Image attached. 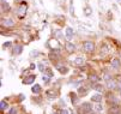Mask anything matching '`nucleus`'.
Wrapping results in <instances>:
<instances>
[{
  "label": "nucleus",
  "mask_w": 121,
  "mask_h": 114,
  "mask_svg": "<svg viewBox=\"0 0 121 114\" xmlns=\"http://www.w3.org/2000/svg\"><path fill=\"white\" fill-rule=\"evenodd\" d=\"M92 110V106L89 102H84L83 105L79 106L78 108V114H88Z\"/></svg>",
  "instance_id": "nucleus-1"
},
{
  "label": "nucleus",
  "mask_w": 121,
  "mask_h": 114,
  "mask_svg": "<svg viewBox=\"0 0 121 114\" xmlns=\"http://www.w3.org/2000/svg\"><path fill=\"white\" fill-rule=\"evenodd\" d=\"M83 49L86 53H92L95 51V44L91 41H84L83 42Z\"/></svg>",
  "instance_id": "nucleus-2"
},
{
  "label": "nucleus",
  "mask_w": 121,
  "mask_h": 114,
  "mask_svg": "<svg viewBox=\"0 0 121 114\" xmlns=\"http://www.w3.org/2000/svg\"><path fill=\"white\" fill-rule=\"evenodd\" d=\"M16 13H17V17H18V18H21V19L24 18L25 14H26V4L25 3H22Z\"/></svg>",
  "instance_id": "nucleus-3"
},
{
  "label": "nucleus",
  "mask_w": 121,
  "mask_h": 114,
  "mask_svg": "<svg viewBox=\"0 0 121 114\" xmlns=\"http://www.w3.org/2000/svg\"><path fill=\"white\" fill-rule=\"evenodd\" d=\"M47 47L50 48V49H59L60 48V43L56 39H50L48 42H47Z\"/></svg>",
  "instance_id": "nucleus-4"
},
{
  "label": "nucleus",
  "mask_w": 121,
  "mask_h": 114,
  "mask_svg": "<svg viewBox=\"0 0 121 114\" xmlns=\"http://www.w3.org/2000/svg\"><path fill=\"white\" fill-rule=\"evenodd\" d=\"M36 79V75H30L23 79V84H32Z\"/></svg>",
  "instance_id": "nucleus-5"
},
{
  "label": "nucleus",
  "mask_w": 121,
  "mask_h": 114,
  "mask_svg": "<svg viewBox=\"0 0 121 114\" xmlns=\"http://www.w3.org/2000/svg\"><path fill=\"white\" fill-rule=\"evenodd\" d=\"M107 88L108 89H110V90H114V89H116L117 88V83L115 82L114 79H107Z\"/></svg>",
  "instance_id": "nucleus-6"
},
{
  "label": "nucleus",
  "mask_w": 121,
  "mask_h": 114,
  "mask_svg": "<svg viewBox=\"0 0 121 114\" xmlns=\"http://www.w3.org/2000/svg\"><path fill=\"white\" fill-rule=\"evenodd\" d=\"M1 24H3V26L9 28V26H13V25H14V22H13L11 18H3Z\"/></svg>",
  "instance_id": "nucleus-7"
},
{
  "label": "nucleus",
  "mask_w": 121,
  "mask_h": 114,
  "mask_svg": "<svg viewBox=\"0 0 121 114\" xmlns=\"http://www.w3.org/2000/svg\"><path fill=\"white\" fill-rule=\"evenodd\" d=\"M65 48H66V51H67L68 53H73V52L76 51V46H74L73 43H71V42H66Z\"/></svg>",
  "instance_id": "nucleus-8"
},
{
  "label": "nucleus",
  "mask_w": 121,
  "mask_h": 114,
  "mask_svg": "<svg viewBox=\"0 0 121 114\" xmlns=\"http://www.w3.org/2000/svg\"><path fill=\"white\" fill-rule=\"evenodd\" d=\"M112 67L113 69H119L120 67V65H121V62H120V60H119V58H114V59H112Z\"/></svg>",
  "instance_id": "nucleus-9"
},
{
  "label": "nucleus",
  "mask_w": 121,
  "mask_h": 114,
  "mask_svg": "<svg viewBox=\"0 0 121 114\" xmlns=\"http://www.w3.org/2000/svg\"><path fill=\"white\" fill-rule=\"evenodd\" d=\"M73 36V29L72 28H66V39L70 41Z\"/></svg>",
  "instance_id": "nucleus-10"
},
{
  "label": "nucleus",
  "mask_w": 121,
  "mask_h": 114,
  "mask_svg": "<svg viewBox=\"0 0 121 114\" xmlns=\"http://www.w3.org/2000/svg\"><path fill=\"white\" fill-rule=\"evenodd\" d=\"M91 101L92 102H101L102 101V95L101 94H95L91 96Z\"/></svg>",
  "instance_id": "nucleus-11"
},
{
  "label": "nucleus",
  "mask_w": 121,
  "mask_h": 114,
  "mask_svg": "<svg viewBox=\"0 0 121 114\" xmlns=\"http://www.w3.org/2000/svg\"><path fill=\"white\" fill-rule=\"evenodd\" d=\"M46 95H47L48 97H50V99H55V97L58 96L56 91H54V90H47V91H46Z\"/></svg>",
  "instance_id": "nucleus-12"
},
{
  "label": "nucleus",
  "mask_w": 121,
  "mask_h": 114,
  "mask_svg": "<svg viewBox=\"0 0 121 114\" xmlns=\"http://www.w3.org/2000/svg\"><path fill=\"white\" fill-rule=\"evenodd\" d=\"M83 12H84L85 16H91V14H92V9L89 7V6H86V7L83 9Z\"/></svg>",
  "instance_id": "nucleus-13"
},
{
  "label": "nucleus",
  "mask_w": 121,
  "mask_h": 114,
  "mask_svg": "<svg viewBox=\"0 0 121 114\" xmlns=\"http://www.w3.org/2000/svg\"><path fill=\"white\" fill-rule=\"evenodd\" d=\"M31 90H32V92L34 94H40L41 92V85H39V84H35L32 88H31Z\"/></svg>",
  "instance_id": "nucleus-14"
},
{
  "label": "nucleus",
  "mask_w": 121,
  "mask_h": 114,
  "mask_svg": "<svg viewBox=\"0 0 121 114\" xmlns=\"http://www.w3.org/2000/svg\"><path fill=\"white\" fill-rule=\"evenodd\" d=\"M74 64H76V65H83V64H84V58H82V57L76 58V59H74Z\"/></svg>",
  "instance_id": "nucleus-15"
},
{
  "label": "nucleus",
  "mask_w": 121,
  "mask_h": 114,
  "mask_svg": "<svg viewBox=\"0 0 121 114\" xmlns=\"http://www.w3.org/2000/svg\"><path fill=\"white\" fill-rule=\"evenodd\" d=\"M21 52H22V46H19V44H18V46H16V47H14V49H13V54L18 55Z\"/></svg>",
  "instance_id": "nucleus-16"
},
{
  "label": "nucleus",
  "mask_w": 121,
  "mask_h": 114,
  "mask_svg": "<svg viewBox=\"0 0 121 114\" xmlns=\"http://www.w3.org/2000/svg\"><path fill=\"white\" fill-rule=\"evenodd\" d=\"M89 80H90V82H98L99 77H97L96 75H91V76L89 77Z\"/></svg>",
  "instance_id": "nucleus-17"
},
{
  "label": "nucleus",
  "mask_w": 121,
  "mask_h": 114,
  "mask_svg": "<svg viewBox=\"0 0 121 114\" xmlns=\"http://www.w3.org/2000/svg\"><path fill=\"white\" fill-rule=\"evenodd\" d=\"M1 9L3 11H10V5L5 4V1H1Z\"/></svg>",
  "instance_id": "nucleus-18"
},
{
  "label": "nucleus",
  "mask_w": 121,
  "mask_h": 114,
  "mask_svg": "<svg viewBox=\"0 0 121 114\" xmlns=\"http://www.w3.org/2000/svg\"><path fill=\"white\" fill-rule=\"evenodd\" d=\"M94 108H95V110H96V112H98V113L103 110V107H102V105H99V102H97V105H95V107H94Z\"/></svg>",
  "instance_id": "nucleus-19"
},
{
  "label": "nucleus",
  "mask_w": 121,
  "mask_h": 114,
  "mask_svg": "<svg viewBox=\"0 0 121 114\" xmlns=\"http://www.w3.org/2000/svg\"><path fill=\"white\" fill-rule=\"evenodd\" d=\"M7 107H9L7 102H5V101H1V102H0V108H1V110H5Z\"/></svg>",
  "instance_id": "nucleus-20"
},
{
  "label": "nucleus",
  "mask_w": 121,
  "mask_h": 114,
  "mask_svg": "<svg viewBox=\"0 0 121 114\" xmlns=\"http://www.w3.org/2000/svg\"><path fill=\"white\" fill-rule=\"evenodd\" d=\"M78 92L80 95H86V94H88V89H86V88H79L78 89Z\"/></svg>",
  "instance_id": "nucleus-21"
},
{
  "label": "nucleus",
  "mask_w": 121,
  "mask_h": 114,
  "mask_svg": "<svg viewBox=\"0 0 121 114\" xmlns=\"http://www.w3.org/2000/svg\"><path fill=\"white\" fill-rule=\"evenodd\" d=\"M92 88H94V89H96V90H97V91H99V92H102V91H103V87H102V85H99V84H96V85H95V87H92Z\"/></svg>",
  "instance_id": "nucleus-22"
},
{
  "label": "nucleus",
  "mask_w": 121,
  "mask_h": 114,
  "mask_svg": "<svg viewBox=\"0 0 121 114\" xmlns=\"http://www.w3.org/2000/svg\"><path fill=\"white\" fill-rule=\"evenodd\" d=\"M39 70H40L41 72H46V67H44V65H43L42 62L39 64Z\"/></svg>",
  "instance_id": "nucleus-23"
},
{
  "label": "nucleus",
  "mask_w": 121,
  "mask_h": 114,
  "mask_svg": "<svg viewBox=\"0 0 121 114\" xmlns=\"http://www.w3.org/2000/svg\"><path fill=\"white\" fill-rule=\"evenodd\" d=\"M49 57H50V59H52V60H54V59H56L58 54H56V53H49Z\"/></svg>",
  "instance_id": "nucleus-24"
},
{
  "label": "nucleus",
  "mask_w": 121,
  "mask_h": 114,
  "mask_svg": "<svg viewBox=\"0 0 121 114\" xmlns=\"http://www.w3.org/2000/svg\"><path fill=\"white\" fill-rule=\"evenodd\" d=\"M71 96H72V97H71V100H72V103H76V102L78 101V99L76 97V95H74V94H72Z\"/></svg>",
  "instance_id": "nucleus-25"
},
{
  "label": "nucleus",
  "mask_w": 121,
  "mask_h": 114,
  "mask_svg": "<svg viewBox=\"0 0 121 114\" xmlns=\"http://www.w3.org/2000/svg\"><path fill=\"white\" fill-rule=\"evenodd\" d=\"M49 78H50L49 76H47V75H44V76L42 77V80H43V82H44V83H47V82H48V80H49Z\"/></svg>",
  "instance_id": "nucleus-26"
},
{
  "label": "nucleus",
  "mask_w": 121,
  "mask_h": 114,
  "mask_svg": "<svg viewBox=\"0 0 121 114\" xmlns=\"http://www.w3.org/2000/svg\"><path fill=\"white\" fill-rule=\"evenodd\" d=\"M59 114H71V112L68 110V109H62V110H60Z\"/></svg>",
  "instance_id": "nucleus-27"
},
{
  "label": "nucleus",
  "mask_w": 121,
  "mask_h": 114,
  "mask_svg": "<svg viewBox=\"0 0 121 114\" xmlns=\"http://www.w3.org/2000/svg\"><path fill=\"white\" fill-rule=\"evenodd\" d=\"M34 55H35V57L39 55V52H37V51H31V52H30V57H34Z\"/></svg>",
  "instance_id": "nucleus-28"
},
{
  "label": "nucleus",
  "mask_w": 121,
  "mask_h": 114,
  "mask_svg": "<svg viewBox=\"0 0 121 114\" xmlns=\"http://www.w3.org/2000/svg\"><path fill=\"white\" fill-rule=\"evenodd\" d=\"M10 46H11V43H10V42H6V43H4V44H3V47H4V48H6V47H10Z\"/></svg>",
  "instance_id": "nucleus-29"
},
{
  "label": "nucleus",
  "mask_w": 121,
  "mask_h": 114,
  "mask_svg": "<svg viewBox=\"0 0 121 114\" xmlns=\"http://www.w3.org/2000/svg\"><path fill=\"white\" fill-rule=\"evenodd\" d=\"M11 114H17V112H16V108H12V110H11Z\"/></svg>",
  "instance_id": "nucleus-30"
},
{
  "label": "nucleus",
  "mask_w": 121,
  "mask_h": 114,
  "mask_svg": "<svg viewBox=\"0 0 121 114\" xmlns=\"http://www.w3.org/2000/svg\"><path fill=\"white\" fill-rule=\"evenodd\" d=\"M29 69H30V70H34V69H35V65H34V64H31Z\"/></svg>",
  "instance_id": "nucleus-31"
},
{
  "label": "nucleus",
  "mask_w": 121,
  "mask_h": 114,
  "mask_svg": "<svg viewBox=\"0 0 121 114\" xmlns=\"http://www.w3.org/2000/svg\"><path fill=\"white\" fill-rule=\"evenodd\" d=\"M88 114H96V113H95V112H92V110H91V112H90V113H88Z\"/></svg>",
  "instance_id": "nucleus-32"
},
{
  "label": "nucleus",
  "mask_w": 121,
  "mask_h": 114,
  "mask_svg": "<svg viewBox=\"0 0 121 114\" xmlns=\"http://www.w3.org/2000/svg\"><path fill=\"white\" fill-rule=\"evenodd\" d=\"M117 3H119V4H121V0H117Z\"/></svg>",
  "instance_id": "nucleus-33"
},
{
  "label": "nucleus",
  "mask_w": 121,
  "mask_h": 114,
  "mask_svg": "<svg viewBox=\"0 0 121 114\" xmlns=\"http://www.w3.org/2000/svg\"><path fill=\"white\" fill-rule=\"evenodd\" d=\"M1 1H6V0H1Z\"/></svg>",
  "instance_id": "nucleus-34"
},
{
  "label": "nucleus",
  "mask_w": 121,
  "mask_h": 114,
  "mask_svg": "<svg viewBox=\"0 0 121 114\" xmlns=\"http://www.w3.org/2000/svg\"><path fill=\"white\" fill-rule=\"evenodd\" d=\"M120 57H121V52H120Z\"/></svg>",
  "instance_id": "nucleus-35"
}]
</instances>
